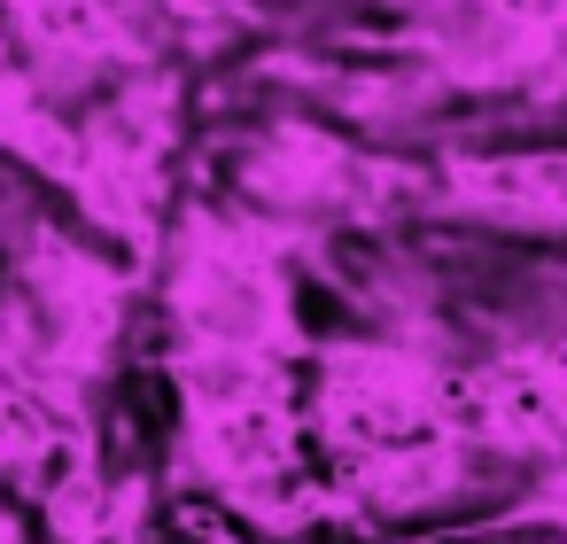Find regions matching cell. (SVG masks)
Masks as SVG:
<instances>
[{"instance_id":"1","label":"cell","mask_w":567,"mask_h":544,"mask_svg":"<svg viewBox=\"0 0 567 544\" xmlns=\"http://www.w3.org/2000/svg\"><path fill=\"white\" fill-rule=\"evenodd\" d=\"M466 187L489 203H513V211H559L567 218V156L559 164H497V172H474Z\"/></svg>"}]
</instances>
